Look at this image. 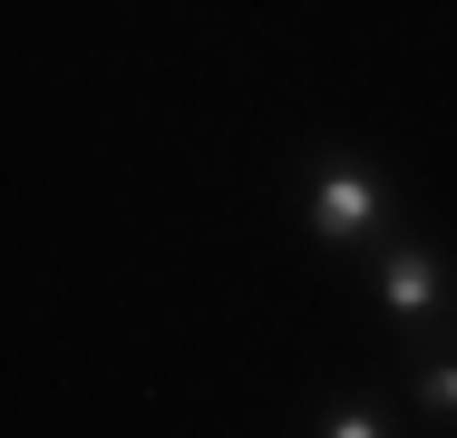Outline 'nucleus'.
<instances>
[{"label": "nucleus", "mask_w": 457, "mask_h": 438, "mask_svg": "<svg viewBox=\"0 0 457 438\" xmlns=\"http://www.w3.org/2000/svg\"><path fill=\"white\" fill-rule=\"evenodd\" d=\"M379 175H361V166H331L321 175V195H312V224H321V244H361L370 224H379Z\"/></svg>", "instance_id": "nucleus-1"}, {"label": "nucleus", "mask_w": 457, "mask_h": 438, "mask_svg": "<svg viewBox=\"0 0 457 438\" xmlns=\"http://www.w3.org/2000/svg\"><path fill=\"white\" fill-rule=\"evenodd\" d=\"M438 292H448V273H438L428 254H389V263H379V302H389L399 322H428Z\"/></svg>", "instance_id": "nucleus-2"}, {"label": "nucleus", "mask_w": 457, "mask_h": 438, "mask_svg": "<svg viewBox=\"0 0 457 438\" xmlns=\"http://www.w3.org/2000/svg\"><path fill=\"white\" fill-rule=\"evenodd\" d=\"M419 400H428V409H457V360H438V370L419 380Z\"/></svg>", "instance_id": "nucleus-3"}, {"label": "nucleus", "mask_w": 457, "mask_h": 438, "mask_svg": "<svg viewBox=\"0 0 457 438\" xmlns=\"http://www.w3.org/2000/svg\"><path fill=\"white\" fill-rule=\"evenodd\" d=\"M331 438H389V429H379L370 409H341V419H331Z\"/></svg>", "instance_id": "nucleus-4"}]
</instances>
